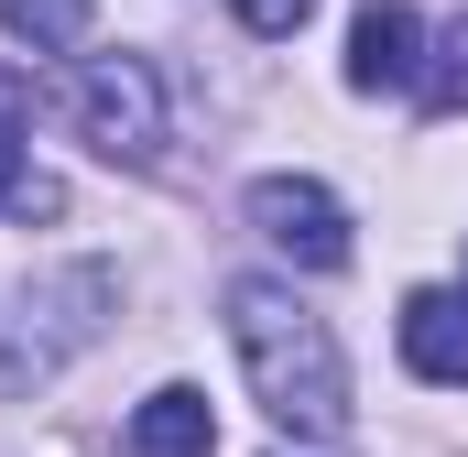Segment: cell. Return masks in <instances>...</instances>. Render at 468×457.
<instances>
[{"label":"cell","instance_id":"obj_7","mask_svg":"<svg viewBox=\"0 0 468 457\" xmlns=\"http://www.w3.org/2000/svg\"><path fill=\"white\" fill-rule=\"evenodd\" d=\"M88 22H99V0H0V33L33 44V55H77Z\"/></svg>","mask_w":468,"mask_h":457},{"label":"cell","instance_id":"obj_6","mask_svg":"<svg viewBox=\"0 0 468 457\" xmlns=\"http://www.w3.org/2000/svg\"><path fill=\"white\" fill-rule=\"evenodd\" d=\"M131 457H218V414L197 381H164L153 403H131Z\"/></svg>","mask_w":468,"mask_h":457},{"label":"cell","instance_id":"obj_2","mask_svg":"<svg viewBox=\"0 0 468 457\" xmlns=\"http://www.w3.org/2000/svg\"><path fill=\"white\" fill-rule=\"evenodd\" d=\"M66 120H77V142L99 153V164H164V142H175V99H164V66L153 55H88L77 66V88H66Z\"/></svg>","mask_w":468,"mask_h":457},{"label":"cell","instance_id":"obj_1","mask_svg":"<svg viewBox=\"0 0 468 457\" xmlns=\"http://www.w3.org/2000/svg\"><path fill=\"white\" fill-rule=\"evenodd\" d=\"M229 348H239L250 403H261L283 436H305V447L349 436V359H338V327H327L294 283L239 272L229 283Z\"/></svg>","mask_w":468,"mask_h":457},{"label":"cell","instance_id":"obj_4","mask_svg":"<svg viewBox=\"0 0 468 457\" xmlns=\"http://www.w3.org/2000/svg\"><path fill=\"white\" fill-rule=\"evenodd\" d=\"M403 370L414 381H436V392H468V283H425V294H403Z\"/></svg>","mask_w":468,"mask_h":457},{"label":"cell","instance_id":"obj_5","mask_svg":"<svg viewBox=\"0 0 468 457\" xmlns=\"http://www.w3.org/2000/svg\"><path fill=\"white\" fill-rule=\"evenodd\" d=\"M349 88L359 99H392V88H425V22L403 0H370L349 22Z\"/></svg>","mask_w":468,"mask_h":457},{"label":"cell","instance_id":"obj_3","mask_svg":"<svg viewBox=\"0 0 468 457\" xmlns=\"http://www.w3.org/2000/svg\"><path fill=\"white\" fill-rule=\"evenodd\" d=\"M250 228L294 261V272H349V250H359V228L349 207H338V186H316V175H250Z\"/></svg>","mask_w":468,"mask_h":457},{"label":"cell","instance_id":"obj_10","mask_svg":"<svg viewBox=\"0 0 468 457\" xmlns=\"http://www.w3.org/2000/svg\"><path fill=\"white\" fill-rule=\"evenodd\" d=\"M22 175H33V131L0 110V207H11V186H22Z\"/></svg>","mask_w":468,"mask_h":457},{"label":"cell","instance_id":"obj_8","mask_svg":"<svg viewBox=\"0 0 468 457\" xmlns=\"http://www.w3.org/2000/svg\"><path fill=\"white\" fill-rule=\"evenodd\" d=\"M425 99L436 110H468V11L436 33V55H425Z\"/></svg>","mask_w":468,"mask_h":457},{"label":"cell","instance_id":"obj_9","mask_svg":"<svg viewBox=\"0 0 468 457\" xmlns=\"http://www.w3.org/2000/svg\"><path fill=\"white\" fill-rule=\"evenodd\" d=\"M229 11H239V33H261V44H283V33L316 22V0H229Z\"/></svg>","mask_w":468,"mask_h":457}]
</instances>
